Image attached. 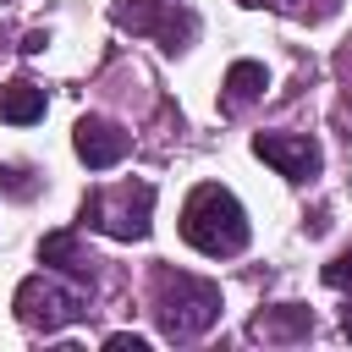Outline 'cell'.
I'll return each instance as SVG.
<instances>
[{
	"instance_id": "cell-8",
	"label": "cell",
	"mask_w": 352,
	"mask_h": 352,
	"mask_svg": "<svg viewBox=\"0 0 352 352\" xmlns=\"http://www.w3.org/2000/svg\"><path fill=\"white\" fill-rule=\"evenodd\" d=\"M308 330H314V314L302 302H280V308H264L253 319V336H264V341H297Z\"/></svg>"
},
{
	"instance_id": "cell-16",
	"label": "cell",
	"mask_w": 352,
	"mask_h": 352,
	"mask_svg": "<svg viewBox=\"0 0 352 352\" xmlns=\"http://www.w3.org/2000/svg\"><path fill=\"white\" fill-rule=\"evenodd\" d=\"M341 330H346V336H352V308H346V319H341Z\"/></svg>"
},
{
	"instance_id": "cell-11",
	"label": "cell",
	"mask_w": 352,
	"mask_h": 352,
	"mask_svg": "<svg viewBox=\"0 0 352 352\" xmlns=\"http://www.w3.org/2000/svg\"><path fill=\"white\" fill-rule=\"evenodd\" d=\"M38 258L55 264V270H66V275H88V258H82V248H77L72 231H50V236L38 242Z\"/></svg>"
},
{
	"instance_id": "cell-10",
	"label": "cell",
	"mask_w": 352,
	"mask_h": 352,
	"mask_svg": "<svg viewBox=\"0 0 352 352\" xmlns=\"http://www.w3.org/2000/svg\"><path fill=\"white\" fill-rule=\"evenodd\" d=\"M264 88H270V72H264L258 60H236V66L226 72V110H242V104H253Z\"/></svg>"
},
{
	"instance_id": "cell-2",
	"label": "cell",
	"mask_w": 352,
	"mask_h": 352,
	"mask_svg": "<svg viewBox=\"0 0 352 352\" xmlns=\"http://www.w3.org/2000/svg\"><path fill=\"white\" fill-rule=\"evenodd\" d=\"M214 314H220V292H214L209 280L170 275V270L160 275V286H154V319H160L165 336H176V341L204 336V330L214 324Z\"/></svg>"
},
{
	"instance_id": "cell-15",
	"label": "cell",
	"mask_w": 352,
	"mask_h": 352,
	"mask_svg": "<svg viewBox=\"0 0 352 352\" xmlns=\"http://www.w3.org/2000/svg\"><path fill=\"white\" fill-rule=\"evenodd\" d=\"M248 6H275V11H297L302 0H248Z\"/></svg>"
},
{
	"instance_id": "cell-12",
	"label": "cell",
	"mask_w": 352,
	"mask_h": 352,
	"mask_svg": "<svg viewBox=\"0 0 352 352\" xmlns=\"http://www.w3.org/2000/svg\"><path fill=\"white\" fill-rule=\"evenodd\" d=\"M324 286H336V292H352V248H346V253H336V258L324 264Z\"/></svg>"
},
{
	"instance_id": "cell-4",
	"label": "cell",
	"mask_w": 352,
	"mask_h": 352,
	"mask_svg": "<svg viewBox=\"0 0 352 352\" xmlns=\"http://www.w3.org/2000/svg\"><path fill=\"white\" fill-rule=\"evenodd\" d=\"M116 28H126V33H148V38H160V50H187L192 44V33H198V16L192 11H182V6H160V0H121L116 11Z\"/></svg>"
},
{
	"instance_id": "cell-3",
	"label": "cell",
	"mask_w": 352,
	"mask_h": 352,
	"mask_svg": "<svg viewBox=\"0 0 352 352\" xmlns=\"http://www.w3.org/2000/svg\"><path fill=\"white\" fill-rule=\"evenodd\" d=\"M148 214H154V187L148 182H121L110 192H94L82 204V220L116 242H143L148 236Z\"/></svg>"
},
{
	"instance_id": "cell-6",
	"label": "cell",
	"mask_w": 352,
	"mask_h": 352,
	"mask_svg": "<svg viewBox=\"0 0 352 352\" xmlns=\"http://www.w3.org/2000/svg\"><path fill=\"white\" fill-rule=\"evenodd\" d=\"M253 154H258L264 165H275L280 176H292V182L319 176V143L302 138V132H258V138H253Z\"/></svg>"
},
{
	"instance_id": "cell-14",
	"label": "cell",
	"mask_w": 352,
	"mask_h": 352,
	"mask_svg": "<svg viewBox=\"0 0 352 352\" xmlns=\"http://www.w3.org/2000/svg\"><path fill=\"white\" fill-rule=\"evenodd\" d=\"M44 44H50V33H38V28H33V33H28V38H22V55H38V50H44Z\"/></svg>"
},
{
	"instance_id": "cell-13",
	"label": "cell",
	"mask_w": 352,
	"mask_h": 352,
	"mask_svg": "<svg viewBox=\"0 0 352 352\" xmlns=\"http://www.w3.org/2000/svg\"><path fill=\"white\" fill-rule=\"evenodd\" d=\"M104 346H110V352H143V336H110Z\"/></svg>"
},
{
	"instance_id": "cell-9",
	"label": "cell",
	"mask_w": 352,
	"mask_h": 352,
	"mask_svg": "<svg viewBox=\"0 0 352 352\" xmlns=\"http://www.w3.org/2000/svg\"><path fill=\"white\" fill-rule=\"evenodd\" d=\"M38 116H44V88H38V82L16 77V82H6V88H0V121L28 126V121H38Z\"/></svg>"
},
{
	"instance_id": "cell-7",
	"label": "cell",
	"mask_w": 352,
	"mask_h": 352,
	"mask_svg": "<svg viewBox=\"0 0 352 352\" xmlns=\"http://www.w3.org/2000/svg\"><path fill=\"white\" fill-rule=\"evenodd\" d=\"M72 148H77V160H82L88 170H110V165L126 160L132 138H126L116 121H104V116H82L77 132H72Z\"/></svg>"
},
{
	"instance_id": "cell-5",
	"label": "cell",
	"mask_w": 352,
	"mask_h": 352,
	"mask_svg": "<svg viewBox=\"0 0 352 352\" xmlns=\"http://www.w3.org/2000/svg\"><path fill=\"white\" fill-rule=\"evenodd\" d=\"M88 314V302H82V292H66V286H55V280H44V275H28L22 286H16V319L28 324V330H60V324H72V319H82Z\"/></svg>"
},
{
	"instance_id": "cell-1",
	"label": "cell",
	"mask_w": 352,
	"mask_h": 352,
	"mask_svg": "<svg viewBox=\"0 0 352 352\" xmlns=\"http://www.w3.org/2000/svg\"><path fill=\"white\" fill-rule=\"evenodd\" d=\"M182 236H187V248H198L209 258H231L248 248V214L220 182H198L182 204Z\"/></svg>"
}]
</instances>
